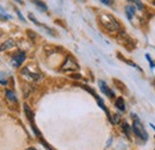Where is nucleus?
<instances>
[{
  "label": "nucleus",
  "mask_w": 155,
  "mask_h": 150,
  "mask_svg": "<svg viewBox=\"0 0 155 150\" xmlns=\"http://www.w3.org/2000/svg\"><path fill=\"white\" fill-rule=\"evenodd\" d=\"M34 4L38 7L39 10H42V11H47V10H48L47 5H45L44 2H42V1H39V0H34Z\"/></svg>",
  "instance_id": "9b49d317"
},
{
  "label": "nucleus",
  "mask_w": 155,
  "mask_h": 150,
  "mask_svg": "<svg viewBox=\"0 0 155 150\" xmlns=\"http://www.w3.org/2000/svg\"><path fill=\"white\" fill-rule=\"evenodd\" d=\"M16 1H17V2H19V4H21V2H23L21 0H16Z\"/></svg>",
  "instance_id": "aec40b11"
},
{
  "label": "nucleus",
  "mask_w": 155,
  "mask_h": 150,
  "mask_svg": "<svg viewBox=\"0 0 155 150\" xmlns=\"http://www.w3.org/2000/svg\"><path fill=\"white\" fill-rule=\"evenodd\" d=\"M116 107L120 111H125V104H124L123 98H118L116 100Z\"/></svg>",
  "instance_id": "1a4fd4ad"
},
{
  "label": "nucleus",
  "mask_w": 155,
  "mask_h": 150,
  "mask_svg": "<svg viewBox=\"0 0 155 150\" xmlns=\"http://www.w3.org/2000/svg\"><path fill=\"white\" fill-rule=\"evenodd\" d=\"M99 86H100V90L103 91V93H105L106 95H109L110 98H114L115 96V94H114V92L106 86V83L104 82V81H99Z\"/></svg>",
  "instance_id": "39448f33"
},
{
  "label": "nucleus",
  "mask_w": 155,
  "mask_h": 150,
  "mask_svg": "<svg viewBox=\"0 0 155 150\" xmlns=\"http://www.w3.org/2000/svg\"><path fill=\"white\" fill-rule=\"evenodd\" d=\"M16 45V43H15V41L13 39H7L1 47H0V51H4V50H7V49H11V48H13Z\"/></svg>",
  "instance_id": "0eeeda50"
},
{
  "label": "nucleus",
  "mask_w": 155,
  "mask_h": 150,
  "mask_svg": "<svg viewBox=\"0 0 155 150\" xmlns=\"http://www.w3.org/2000/svg\"><path fill=\"white\" fill-rule=\"evenodd\" d=\"M78 69H79V64L71 56L67 57L62 66V70L63 72H69V70L73 72V70H78Z\"/></svg>",
  "instance_id": "7ed1b4c3"
},
{
  "label": "nucleus",
  "mask_w": 155,
  "mask_h": 150,
  "mask_svg": "<svg viewBox=\"0 0 155 150\" xmlns=\"http://www.w3.org/2000/svg\"><path fill=\"white\" fill-rule=\"evenodd\" d=\"M6 96H7V99L10 100V101H17V98H16V94L13 93L12 91H6Z\"/></svg>",
  "instance_id": "f8f14e48"
},
{
  "label": "nucleus",
  "mask_w": 155,
  "mask_h": 150,
  "mask_svg": "<svg viewBox=\"0 0 155 150\" xmlns=\"http://www.w3.org/2000/svg\"><path fill=\"white\" fill-rule=\"evenodd\" d=\"M125 13H127L128 19H131L135 16V7L131 6V5H128V6L125 7Z\"/></svg>",
  "instance_id": "6e6552de"
},
{
  "label": "nucleus",
  "mask_w": 155,
  "mask_h": 150,
  "mask_svg": "<svg viewBox=\"0 0 155 150\" xmlns=\"http://www.w3.org/2000/svg\"><path fill=\"white\" fill-rule=\"evenodd\" d=\"M154 5H155V0H154Z\"/></svg>",
  "instance_id": "412c9836"
},
{
  "label": "nucleus",
  "mask_w": 155,
  "mask_h": 150,
  "mask_svg": "<svg viewBox=\"0 0 155 150\" xmlns=\"http://www.w3.org/2000/svg\"><path fill=\"white\" fill-rule=\"evenodd\" d=\"M21 74L24 75V76H26V79H29V80H38L39 79V74H35V73H31L28 68H25V69H23V72H21Z\"/></svg>",
  "instance_id": "423d86ee"
},
{
  "label": "nucleus",
  "mask_w": 155,
  "mask_h": 150,
  "mask_svg": "<svg viewBox=\"0 0 155 150\" xmlns=\"http://www.w3.org/2000/svg\"><path fill=\"white\" fill-rule=\"evenodd\" d=\"M100 23L109 31H118L120 29L119 23L112 16H110V15H101L100 16Z\"/></svg>",
  "instance_id": "f257e3e1"
},
{
  "label": "nucleus",
  "mask_w": 155,
  "mask_h": 150,
  "mask_svg": "<svg viewBox=\"0 0 155 150\" xmlns=\"http://www.w3.org/2000/svg\"><path fill=\"white\" fill-rule=\"evenodd\" d=\"M0 19H11V16H10V15H7V13H6V11H5V10H2L1 7H0Z\"/></svg>",
  "instance_id": "4468645a"
},
{
  "label": "nucleus",
  "mask_w": 155,
  "mask_h": 150,
  "mask_svg": "<svg viewBox=\"0 0 155 150\" xmlns=\"http://www.w3.org/2000/svg\"><path fill=\"white\" fill-rule=\"evenodd\" d=\"M119 120H120L119 114H114V116H112V123H114V124H118Z\"/></svg>",
  "instance_id": "dca6fc26"
},
{
  "label": "nucleus",
  "mask_w": 155,
  "mask_h": 150,
  "mask_svg": "<svg viewBox=\"0 0 155 150\" xmlns=\"http://www.w3.org/2000/svg\"><path fill=\"white\" fill-rule=\"evenodd\" d=\"M24 60H25V54L23 53V51H18L15 56L12 57V61H11V64L13 66V67H19L20 64L24 62Z\"/></svg>",
  "instance_id": "20e7f679"
},
{
  "label": "nucleus",
  "mask_w": 155,
  "mask_h": 150,
  "mask_svg": "<svg viewBox=\"0 0 155 150\" xmlns=\"http://www.w3.org/2000/svg\"><path fill=\"white\" fill-rule=\"evenodd\" d=\"M134 2L136 4V6H137V8H140V10H142L143 8V4L140 1V0H134Z\"/></svg>",
  "instance_id": "f3484780"
},
{
  "label": "nucleus",
  "mask_w": 155,
  "mask_h": 150,
  "mask_svg": "<svg viewBox=\"0 0 155 150\" xmlns=\"http://www.w3.org/2000/svg\"><path fill=\"white\" fill-rule=\"evenodd\" d=\"M24 110H25V113H26L29 120H30L31 123H34V113L31 112V110L29 109V106H28V105H24Z\"/></svg>",
  "instance_id": "9d476101"
},
{
  "label": "nucleus",
  "mask_w": 155,
  "mask_h": 150,
  "mask_svg": "<svg viewBox=\"0 0 155 150\" xmlns=\"http://www.w3.org/2000/svg\"><path fill=\"white\" fill-rule=\"evenodd\" d=\"M0 83H1V85H6V83H7L6 75L4 74V73H0Z\"/></svg>",
  "instance_id": "2eb2a0df"
},
{
  "label": "nucleus",
  "mask_w": 155,
  "mask_h": 150,
  "mask_svg": "<svg viewBox=\"0 0 155 150\" xmlns=\"http://www.w3.org/2000/svg\"><path fill=\"white\" fill-rule=\"evenodd\" d=\"M122 130L124 131V133L129 137L130 136V126L127 124V123H123V125H122Z\"/></svg>",
  "instance_id": "ddd939ff"
},
{
  "label": "nucleus",
  "mask_w": 155,
  "mask_h": 150,
  "mask_svg": "<svg viewBox=\"0 0 155 150\" xmlns=\"http://www.w3.org/2000/svg\"><path fill=\"white\" fill-rule=\"evenodd\" d=\"M29 18L31 19V20H32V21H34V23H35V24H36V25H41V24H39L38 21H37V19L35 18V17H34V16H32V15H31V13H30V15H29Z\"/></svg>",
  "instance_id": "a211bd4d"
},
{
  "label": "nucleus",
  "mask_w": 155,
  "mask_h": 150,
  "mask_svg": "<svg viewBox=\"0 0 155 150\" xmlns=\"http://www.w3.org/2000/svg\"><path fill=\"white\" fill-rule=\"evenodd\" d=\"M134 116V118H135V120H134V124H133V129H134V132H135L136 135L138 136V137H141L143 141H146L147 138H148V136H147V131L144 130V128H143V125L141 124V122L137 119L135 117V114H133Z\"/></svg>",
  "instance_id": "f03ea898"
},
{
  "label": "nucleus",
  "mask_w": 155,
  "mask_h": 150,
  "mask_svg": "<svg viewBox=\"0 0 155 150\" xmlns=\"http://www.w3.org/2000/svg\"><path fill=\"white\" fill-rule=\"evenodd\" d=\"M101 2L105 5H111V0H101Z\"/></svg>",
  "instance_id": "6ab92c4d"
}]
</instances>
